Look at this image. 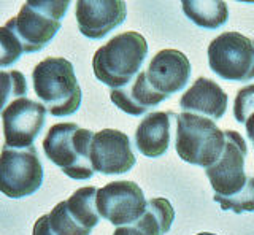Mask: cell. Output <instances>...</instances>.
<instances>
[{
    "label": "cell",
    "instance_id": "obj_1",
    "mask_svg": "<svg viewBox=\"0 0 254 235\" xmlns=\"http://www.w3.org/2000/svg\"><path fill=\"white\" fill-rule=\"evenodd\" d=\"M148 43L138 32H123L95 51L92 70L99 81L111 89H121L130 84L140 73L146 59Z\"/></svg>",
    "mask_w": 254,
    "mask_h": 235
},
{
    "label": "cell",
    "instance_id": "obj_2",
    "mask_svg": "<svg viewBox=\"0 0 254 235\" xmlns=\"http://www.w3.org/2000/svg\"><path fill=\"white\" fill-rule=\"evenodd\" d=\"M34 91L51 116L62 118L76 113L81 105L79 88L73 64L64 58H46L32 72Z\"/></svg>",
    "mask_w": 254,
    "mask_h": 235
},
{
    "label": "cell",
    "instance_id": "obj_3",
    "mask_svg": "<svg viewBox=\"0 0 254 235\" xmlns=\"http://www.w3.org/2000/svg\"><path fill=\"white\" fill-rule=\"evenodd\" d=\"M94 132L75 122L54 124L43 140L46 158L71 179H89L95 174L91 166Z\"/></svg>",
    "mask_w": 254,
    "mask_h": 235
},
{
    "label": "cell",
    "instance_id": "obj_4",
    "mask_svg": "<svg viewBox=\"0 0 254 235\" xmlns=\"http://www.w3.org/2000/svg\"><path fill=\"white\" fill-rule=\"evenodd\" d=\"M177 121L175 150L180 158L192 166L208 169L218 162L224 150V132L213 119L194 113H173Z\"/></svg>",
    "mask_w": 254,
    "mask_h": 235
},
{
    "label": "cell",
    "instance_id": "obj_5",
    "mask_svg": "<svg viewBox=\"0 0 254 235\" xmlns=\"http://www.w3.org/2000/svg\"><path fill=\"white\" fill-rule=\"evenodd\" d=\"M70 2H27L21 6L19 13L5 26L10 27L24 48V53L32 54L42 51L59 32L61 21L65 16Z\"/></svg>",
    "mask_w": 254,
    "mask_h": 235
},
{
    "label": "cell",
    "instance_id": "obj_6",
    "mask_svg": "<svg viewBox=\"0 0 254 235\" xmlns=\"http://www.w3.org/2000/svg\"><path fill=\"white\" fill-rule=\"evenodd\" d=\"M43 166L35 146L13 150L3 145L0 153V192L10 199H22L40 189Z\"/></svg>",
    "mask_w": 254,
    "mask_h": 235
},
{
    "label": "cell",
    "instance_id": "obj_7",
    "mask_svg": "<svg viewBox=\"0 0 254 235\" xmlns=\"http://www.w3.org/2000/svg\"><path fill=\"white\" fill-rule=\"evenodd\" d=\"M210 68L222 80L250 81L254 78V40L240 32H224L208 46Z\"/></svg>",
    "mask_w": 254,
    "mask_h": 235
},
{
    "label": "cell",
    "instance_id": "obj_8",
    "mask_svg": "<svg viewBox=\"0 0 254 235\" xmlns=\"http://www.w3.org/2000/svg\"><path fill=\"white\" fill-rule=\"evenodd\" d=\"M148 200L133 181H113L97 189L95 205L100 218L116 227L135 224L143 216Z\"/></svg>",
    "mask_w": 254,
    "mask_h": 235
},
{
    "label": "cell",
    "instance_id": "obj_9",
    "mask_svg": "<svg viewBox=\"0 0 254 235\" xmlns=\"http://www.w3.org/2000/svg\"><path fill=\"white\" fill-rule=\"evenodd\" d=\"M226 145L221 158L214 166L205 169L210 184L216 195H235L240 192L248 176L245 172V159L248 154L245 138L235 130H224Z\"/></svg>",
    "mask_w": 254,
    "mask_h": 235
},
{
    "label": "cell",
    "instance_id": "obj_10",
    "mask_svg": "<svg viewBox=\"0 0 254 235\" xmlns=\"http://www.w3.org/2000/svg\"><path fill=\"white\" fill-rule=\"evenodd\" d=\"M48 110L43 104L22 97L11 102L2 116L5 146L13 150H24L34 146L46 122Z\"/></svg>",
    "mask_w": 254,
    "mask_h": 235
},
{
    "label": "cell",
    "instance_id": "obj_11",
    "mask_svg": "<svg viewBox=\"0 0 254 235\" xmlns=\"http://www.w3.org/2000/svg\"><path fill=\"white\" fill-rule=\"evenodd\" d=\"M135 154L130 140L124 132L102 129L95 132L91 143V166L103 175H121L135 166Z\"/></svg>",
    "mask_w": 254,
    "mask_h": 235
},
{
    "label": "cell",
    "instance_id": "obj_12",
    "mask_svg": "<svg viewBox=\"0 0 254 235\" xmlns=\"http://www.w3.org/2000/svg\"><path fill=\"white\" fill-rule=\"evenodd\" d=\"M75 16L78 29L91 40H102L111 30L121 26L127 16L126 2L119 0H79Z\"/></svg>",
    "mask_w": 254,
    "mask_h": 235
},
{
    "label": "cell",
    "instance_id": "obj_13",
    "mask_svg": "<svg viewBox=\"0 0 254 235\" xmlns=\"http://www.w3.org/2000/svg\"><path fill=\"white\" fill-rule=\"evenodd\" d=\"M145 73L151 88L169 99L172 94L186 88L190 78V64L185 53L162 50L151 59Z\"/></svg>",
    "mask_w": 254,
    "mask_h": 235
},
{
    "label": "cell",
    "instance_id": "obj_14",
    "mask_svg": "<svg viewBox=\"0 0 254 235\" xmlns=\"http://www.w3.org/2000/svg\"><path fill=\"white\" fill-rule=\"evenodd\" d=\"M227 94L218 83L210 78L200 76L194 84L183 94L180 99V107L186 113H194L200 116H210L213 119H221L227 110Z\"/></svg>",
    "mask_w": 254,
    "mask_h": 235
},
{
    "label": "cell",
    "instance_id": "obj_15",
    "mask_svg": "<svg viewBox=\"0 0 254 235\" xmlns=\"http://www.w3.org/2000/svg\"><path fill=\"white\" fill-rule=\"evenodd\" d=\"M137 150L146 158H161L170 146V113H148L135 130Z\"/></svg>",
    "mask_w": 254,
    "mask_h": 235
},
{
    "label": "cell",
    "instance_id": "obj_16",
    "mask_svg": "<svg viewBox=\"0 0 254 235\" xmlns=\"http://www.w3.org/2000/svg\"><path fill=\"white\" fill-rule=\"evenodd\" d=\"M110 99L119 110H123L124 113L130 116H141V115H145L149 108H154L156 105L162 104L167 97L157 94L151 88L146 80L145 70H143V72H140L135 76V80L130 84H127L126 88L111 89Z\"/></svg>",
    "mask_w": 254,
    "mask_h": 235
},
{
    "label": "cell",
    "instance_id": "obj_17",
    "mask_svg": "<svg viewBox=\"0 0 254 235\" xmlns=\"http://www.w3.org/2000/svg\"><path fill=\"white\" fill-rule=\"evenodd\" d=\"M95 197H97V187L86 186L79 187L65 202V210L68 216L86 232H92V229L99 224L100 215L95 205Z\"/></svg>",
    "mask_w": 254,
    "mask_h": 235
},
{
    "label": "cell",
    "instance_id": "obj_18",
    "mask_svg": "<svg viewBox=\"0 0 254 235\" xmlns=\"http://www.w3.org/2000/svg\"><path fill=\"white\" fill-rule=\"evenodd\" d=\"M173 219L175 210L170 200L156 197L148 200L145 213L135 223V227L145 235H165L172 229Z\"/></svg>",
    "mask_w": 254,
    "mask_h": 235
},
{
    "label": "cell",
    "instance_id": "obj_19",
    "mask_svg": "<svg viewBox=\"0 0 254 235\" xmlns=\"http://www.w3.org/2000/svg\"><path fill=\"white\" fill-rule=\"evenodd\" d=\"M181 8L194 24L203 29H218L224 26L229 19L227 3L221 0H213V2L185 0L181 2Z\"/></svg>",
    "mask_w": 254,
    "mask_h": 235
},
{
    "label": "cell",
    "instance_id": "obj_20",
    "mask_svg": "<svg viewBox=\"0 0 254 235\" xmlns=\"http://www.w3.org/2000/svg\"><path fill=\"white\" fill-rule=\"evenodd\" d=\"M27 97V81L19 70H0V115L11 102Z\"/></svg>",
    "mask_w": 254,
    "mask_h": 235
},
{
    "label": "cell",
    "instance_id": "obj_21",
    "mask_svg": "<svg viewBox=\"0 0 254 235\" xmlns=\"http://www.w3.org/2000/svg\"><path fill=\"white\" fill-rule=\"evenodd\" d=\"M213 199L226 211H234L237 215L254 213V176H250L243 189L240 192H237L235 195L224 197V195L214 194Z\"/></svg>",
    "mask_w": 254,
    "mask_h": 235
},
{
    "label": "cell",
    "instance_id": "obj_22",
    "mask_svg": "<svg viewBox=\"0 0 254 235\" xmlns=\"http://www.w3.org/2000/svg\"><path fill=\"white\" fill-rule=\"evenodd\" d=\"M234 116L240 124H245L248 138H251L254 135V84L242 88L237 92L234 102Z\"/></svg>",
    "mask_w": 254,
    "mask_h": 235
},
{
    "label": "cell",
    "instance_id": "obj_23",
    "mask_svg": "<svg viewBox=\"0 0 254 235\" xmlns=\"http://www.w3.org/2000/svg\"><path fill=\"white\" fill-rule=\"evenodd\" d=\"M51 231L56 235H91L89 232L83 231L73 219H71L65 210V202H59L51 213H48Z\"/></svg>",
    "mask_w": 254,
    "mask_h": 235
},
{
    "label": "cell",
    "instance_id": "obj_24",
    "mask_svg": "<svg viewBox=\"0 0 254 235\" xmlns=\"http://www.w3.org/2000/svg\"><path fill=\"white\" fill-rule=\"evenodd\" d=\"M24 48L19 38L8 26L0 27V68L10 67L18 62Z\"/></svg>",
    "mask_w": 254,
    "mask_h": 235
},
{
    "label": "cell",
    "instance_id": "obj_25",
    "mask_svg": "<svg viewBox=\"0 0 254 235\" xmlns=\"http://www.w3.org/2000/svg\"><path fill=\"white\" fill-rule=\"evenodd\" d=\"M32 235H56L51 227H50V221H48V215L40 216L35 224H34V231H32Z\"/></svg>",
    "mask_w": 254,
    "mask_h": 235
},
{
    "label": "cell",
    "instance_id": "obj_26",
    "mask_svg": "<svg viewBox=\"0 0 254 235\" xmlns=\"http://www.w3.org/2000/svg\"><path fill=\"white\" fill-rule=\"evenodd\" d=\"M113 235H145V234L138 231L135 226H123V227H116Z\"/></svg>",
    "mask_w": 254,
    "mask_h": 235
},
{
    "label": "cell",
    "instance_id": "obj_27",
    "mask_svg": "<svg viewBox=\"0 0 254 235\" xmlns=\"http://www.w3.org/2000/svg\"><path fill=\"white\" fill-rule=\"evenodd\" d=\"M197 235H216V234H210V232H200V234H197Z\"/></svg>",
    "mask_w": 254,
    "mask_h": 235
},
{
    "label": "cell",
    "instance_id": "obj_28",
    "mask_svg": "<svg viewBox=\"0 0 254 235\" xmlns=\"http://www.w3.org/2000/svg\"><path fill=\"white\" fill-rule=\"evenodd\" d=\"M250 140H251V142H253V146H254V135H253V137H251Z\"/></svg>",
    "mask_w": 254,
    "mask_h": 235
}]
</instances>
